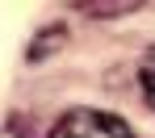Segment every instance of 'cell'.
Listing matches in <instances>:
<instances>
[{
  "instance_id": "1",
  "label": "cell",
  "mask_w": 155,
  "mask_h": 138,
  "mask_svg": "<svg viewBox=\"0 0 155 138\" xmlns=\"http://www.w3.org/2000/svg\"><path fill=\"white\" fill-rule=\"evenodd\" d=\"M46 138H134V134H130V126L117 117V113H105V109H67L51 126Z\"/></svg>"
},
{
  "instance_id": "2",
  "label": "cell",
  "mask_w": 155,
  "mask_h": 138,
  "mask_svg": "<svg viewBox=\"0 0 155 138\" xmlns=\"http://www.w3.org/2000/svg\"><path fill=\"white\" fill-rule=\"evenodd\" d=\"M138 80H143V96H147V105L155 109V50H147L143 67H138Z\"/></svg>"
},
{
  "instance_id": "3",
  "label": "cell",
  "mask_w": 155,
  "mask_h": 138,
  "mask_svg": "<svg viewBox=\"0 0 155 138\" xmlns=\"http://www.w3.org/2000/svg\"><path fill=\"white\" fill-rule=\"evenodd\" d=\"M88 17H117V13H130V8H138V4H80Z\"/></svg>"
}]
</instances>
